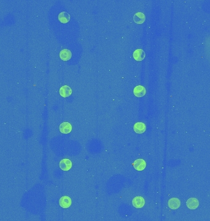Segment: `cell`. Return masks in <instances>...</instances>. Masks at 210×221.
Listing matches in <instances>:
<instances>
[{
    "mask_svg": "<svg viewBox=\"0 0 210 221\" xmlns=\"http://www.w3.org/2000/svg\"><path fill=\"white\" fill-rule=\"evenodd\" d=\"M59 204L63 208H68L71 205V200L69 196H62L60 199Z\"/></svg>",
    "mask_w": 210,
    "mask_h": 221,
    "instance_id": "obj_7",
    "label": "cell"
},
{
    "mask_svg": "<svg viewBox=\"0 0 210 221\" xmlns=\"http://www.w3.org/2000/svg\"><path fill=\"white\" fill-rule=\"evenodd\" d=\"M133 167L136 170L142 171L146 168V163L143 159H137L133 163Z\"/></svg>",
    "mask_w": 210,
    "mask_h": 221,
    "instance_id": "obj_8",
    "label": "cell"
},
{
    "mask_svg": "<svg viewBox=\"0 0 210 221\" xmlns=\"http://www.w3.org/2000/svg\"><path fill=\"white\" fill-rule=\"evenodd\" d=\"M146 56L145 52L143 49H136L134 51L133 54V57L134 58V59L136 61L140 62L142 61L144 59Z\"/></svg>",
    "mask_w": 210,
    "mask_h": 221,
    "instance_id": "obj_2",
    "label": "cell"
},
{
    "mask_svg": "<svg viewBox=\"0 0 210 221\" xmlns=\"http://www.w3.org/2000/svg\"><path fill=\"white\" fill-rule=\"evenodd\" d=\"M181 206V201L176 198H173L168 201V206L171 209H177Z\"/></svg>",
    "mask_w": 210,
    "mask_h": 221,
    "instance_id": "obj_9",
    "label": "cell"
},
{
    "mask_svg": "<svg viewBox=\"0 0 210 221\" xmlns=\"http://www.w3.org/2000/svg\"><path fill=\"white\" fill-rule=\"evenodd\" d=\"M72 57L71 51L68 49H63L60 52V57L63 61L69 60Z\"/></svg>",
    "mask_w": 210,
    "mask_h": 221,
    "instance_id": "obj_13",
    "label": "cell"
},
{
    "mask_svg": "<svg viewBox=\"0 0 210 221\" xmlns=\"http://www.w3.org/2000/svg\"><path fill=\"white\" fill-rule=\"evenodd\" d=\"M70 19V16L68 13L66 12H62L58 15V20L60 22L63 24H66L69 22Z\"/></svg>",
    "mask_w": 210,
    "mask_h": 221,
    "instance_id": "obj_14",
    "label": "cell"
},
{
    "mask_svg": "<svg viewBox=\"0 0 210 221\" xmlns=\"http://www.w3.org/2000/svg\"><path fill=\"white\" fill-rule=\"evenodd\" d=\"M146 90L144 86L138 85L133 89V94L137 97H142L146 95Z\"/></svg>",
    "mask_w": 210,
    "mask_h": 221,
    "instance_id": "obj_3",
    "label": "cell"
},
{
    "mask_svg": "<svg viewBox=\"0 0 210 221\" xmlns=\"http://www.w3.org/2000/svg\"><path fill=\"white\" fill-rule=\"evenodd\" d=\"M72 130V125L67 122L62 123L60 125V131L63 134L70 133Z\"/></svg>",
    "mask_w": 210,
    "mask_h": 221,
    "instance_id": "obj_5",
    "label": "cell"
},
{
    "mask_svg": "<svg viewBox=\"0 0 210 221\" xmlns=\"http://www.w3.org/2000/svg\"><path fill=\"white\" fill-rule=\"evenodd\" d=\"M72 94L71 89L68 85L62 86L60 89V94L62 97L66 98L70 96Z\"/></svg>",
    "mask_w": 210,
    "mask_h": 221,
    "instance_id": "obj_11",
    "label": "cell"
},
{
    "mask_svg": "<svg viewBox=\"0 0 210 221\" xmlns=\"http://www.w3.org/2000/svg\"><path fill=\"white\" fill-rule=\"evenodd\" d=\"M146 20V16L143 12H137L133 16V21L137 24H142Z\"/></svg>",
    "mask_w": 210,
    "mask_h": 221,
    "instance_id": "obj_12",
    "label": "cell"
},
{
    "mask_svg": "<svg viewBox=\"0 0 210 221\" xmlns=\"http://www.w3.org/2000/svg\"><path fill=\"white\" fill-rule=\"evenodd\" d=\"M186 205L190 209H195L199 207V202L197 198H190L187 201Z\"/></svg>",
    "mask_w": 210,
    "mask_h": 221,
    "instance_id": "obj_6",
    "label": "cell"
},
{
    "mask_svg": "<svg viewBox=\"0 0 210 221\" xmlns=\"http://www.w3.org/2000/svg\"><path fill=\"white\" fill-rule=\"evenodd\" d=\"M133 206L136 208H141L145 204L144 199L141 196H136L132 200Z\"/></svg>",
    "mask_w": 210,
    "mask_h": 221,
    "instance_id": "obj_1",
    "label": "cell"
},
{
    "mask_svg": "<svg viewBox=\"0 0 210 221\" xmlns=\"http://www.w3.org/2000/svg\"><path fill=\"white\" fill-rule=\"evenodd\" d=\"M72 167V162L69 159H63L60 162V168L63 171H68Z\"/></svg>",
    "mask_w": 210,
    "mask_h": 221,
    "instance_id": "obj_4",
    "label": "cell"
},
{
    "mask_svg": "<svg viewBox=\"0 0 210 221\" xmlns=\"http://www.w3.org/2000/svg\"><path fill=\"white\" fill-rule=\"evenodd\" d=\"M146 126L145 123L141 122L136 123L133 127L134 131L138 134L143 133L146 131Z\"/></svg>",
    "mask_w": 210,
    "mask_h": 221,
    "instance_id": "obj_10",
    "label": "cell"
}]
</instances>
